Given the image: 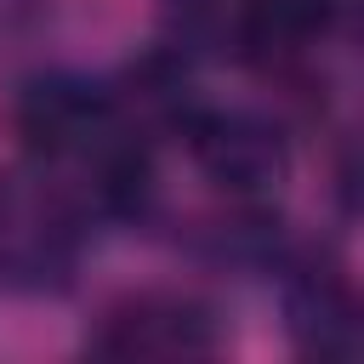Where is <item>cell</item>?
<instances>
[{
    "mask_svg": "<svg viewBox=\"0 0 364 364\" xmlns=\"http://www.w3.org/2000/svg\"><path fill=\"white\" fill-rule=\"evenodd\" d=\"M193 131V154L199 165L222 182V188H267L284 165L279 154V136L250 119V114H205L188 125Z\"/></svg>",
    "mask_w": 364,
    "mask_h": 364,
    "instance_id": "6da1fadb",
    "label": "cell"
},
{
    "mask_svg": "<svg viewBox=\"0 0 364 364\" xmlns=\"http://www.w3.org/2000/svg\"><path fill=\"white\" fill-rule=\"evenodd\" d=\"M17 125H23V142L46 159L57 154H80V148H102V136L114 131V114L102 97L80 91V85H40L23 97L17 108Z\"/></svg>",
    "mask_w": 364,
    "mask_h": 364,
    "instance_id": "7a4b0ae2",
    "label": "cell"
},
{
    "mask_svg": "<svg viewBox=\"0 0 364 364\" xmlns=\"http://www.w3.org/2000/svg\"><path fill=\"white\" fill-rule=\"evenodd\" d=\"M97 347L102 353H125V358L131 353L136 358L142 353H199V347H210V330L182 301H136V307H125V313H114L102 324Z\"/></svg>",
    "mask_w": 364,
    "mask_h": 364,
    "instance_id": "3957f363",
    "label": "cell"
}]
</instances>
